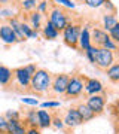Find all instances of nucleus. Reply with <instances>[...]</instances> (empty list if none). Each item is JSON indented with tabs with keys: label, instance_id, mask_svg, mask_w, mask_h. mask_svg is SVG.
<instances>
[{
	"label": "nucleus",
	"instance_id": "42",
	"mask_svg": "<svg viewBox=\"0 0 119 134\" xmlns=\"http://www.w3.org/2000/svg\"><path fill=\"white\" fill-rule=\"evenodd\" d=\"M76 2H81V3H83V2H85V0H76Z\"/></svg>",
	"mask_w": 119,
	"mask_h": 134
},
{
	"label": "nucleus",
	"instance_id": "21",
	"mask_svg": "<svg viewBox=\"0 0 119 134\" xmlns=\"http://www.w3.org/2000/svg\"><path fill=\"white\" fill-rule=\"evenodd\" d=\"M10 81H12V69L0 64V86L6 88L10 83Z\"/></svg>",
	"mask_w": 119,
	"mask_h": 134
},
{
	"label": "nucleus",
	"instance_id": "25",
	"mask_svg": "<svg viewBox=\"0 0 119 134\" xmlns=\"http://www.w3.org/2000/svg\"><path fill=\"white\" fill-rule=\"evenodd\" d=\"M21 30H22V34L25 39H33L39 36V31H34L27 21H21Z\"/></svg>",
	"mask_w": 119,
	"mask_h": 134
},
{
	"label": "nucleus",
	"instance_id": "23",
	"mask_svg": "<svg viewBox=\"0 0 119 134\" xmlns=\"http://www.w3.org/2000/svg\"><path fill=\"white\" fill-rule=\"evenodd\" d=\"M106 75H107V77H109L110 82H113V83H119V61L118 63H113V64L106 70Z\"/></svg>",
	"mask_w": 119,
	"mask_h": 134
},
{
	"label": "nucleus",
	"instance_id": "8",
	"mask_svg": "<svg viewBox=\"0 0 119 134\" xmlns=\"http://www.w3.org/2000/svg\"><path fill=\"white\" fill-rule=\"evenodd\" d=\"M63 119H64V124H66L67 131H73V130L79 127V125L83 124L82 121V116L79 115V112L76 110V107H69V109L63 113Z\"/></svg>",
	"mask_w": 119,
	"mask_h": 134
},
{
	"label": "nucleus",
	"instance_id": "33",
	"mask_svg": "<svg viewBox=\"0 0 119 134\" xmlns=\"http://www.w3.org/2000/svg\"><path fill=\"white\" fill-rule=\"evenodd\" d=\"M95 52H97V46H92V45H91V48L88 49V51H85V55H86V58L89 60V63H91V64H94V60H95Z\"/></svg>",
	"mask_w": 119,
	"mask_h": 134
},
{
	"label": "nucleus",
	"instance_id": "24",
	"mask_svg": "<svg viewBox=\"0 0 119 134\" xmlns=\"http://www.w3.org/2000/svg\"><path fill=\"white\" fill-rule=\"evenodd\" d=\"M37 3L39 0H22L21 2V12H25V14H30V12H33V10H37Z\"/></svg>",
	"mask_w": 119,
	"mask_h": 134
},
{
	"label": "nucleus",
	"instance_id": "11",
	"mask_svg": "<svg viewBox=\"0 0 119 134\" xmlns=\"http://www.w3.org/2000/svg\"><path fill=\"white\" fill-rule=\"evenodd\" d=\"M107 37H109V33L106 30H103L101 27H97V25H92V29H91V45L92 46L101 48Z\"/></svg>",
	"mask_w": 119,
	"mask_h": 134
},
{
	"label": "nucleus",
	"instance_id": "20",
	"mask_svg": "<svg viewBox=\"0 0 119 134\" xmlns=\"http://www.w3.org/2000/svg\"><path fill=\"white\" fill-rule=\"evenodd\" d=\"M116 23H118L116 15H115V14H107V12H106V14L103 15V18H101V24H103V27H101V29L106 30V31L109 33L110 30L116 25Z\"/></svg>",
	"mask_w": 119,
	"mask_h": 134
},
{
	"label": "nucleus",
	"instance_id": "10",
	"mask_svg": "<svg viewBox=\"0 0 119 134\" xmlns=\"http://www.w3.org/2000/svg\"><path fill=\"white\" fill-rule=\"evenodd\" d=\"M86 104L91 107V110L94 112L95 115L98 116L104 112V106H106V97L103 94H95V96L86 97Z\"/></svg>",
	"mask_w": 119,
	"mask_h": 134
},
{
	"label": "nucleus",
	"instance_id": "40",
	"mask_svg": "<svg viewBox=\"0 0 119 134\" xmlns=\"http://www.w3.org/2000/svg\"><path fill=\"white\" fill-rule=\"evenodd\" d=\"M12 0H0V6H10Z\"/></svg>",
	"mask_w": 119,
	"mask_h": 134
},
{
	"label": "nucleus",
	"instance_id": "38",
	"mask_svg": "<svg viewBox=\"0 0 119 134\" xmlns=\"http://www.w3.org/2000/svg\"><path fill=\"white\" fill-rule=\"evenodd\" d=\"M25 134H42V133H40V128L39 127H29Z\"/></svg>",
	"mask_w": 119,
	"mask_h": 134
},
{
	"label": "nucleus",
	"instance_id": "19",
	"mask_svg": "<svg viewBox=\"0 0 119 134\" xmlns=\"http://www.w3.org/2000/svg\"><path fill=\"white\" fill-rule=\"evenodd\" d=\"M42 36L46 39V40H55V39L60 36V31L46 19V23H45L43 27H42Z\"/></svg>",
	"mask_w": 119,
	"mask_h": 134
},
{
	"label": "nucleus",
	"instance_id": "27",
	"mask_svg": "<svg viewBox=\"0 0 119 134\" xmlns=\"http://www.w3.org/2000/svg\"><path fill=\"white\" fill-rule=\"evenodd\" d=\"M49 6H51V0H40L37 3V12H40L42 15H48Z\"/></svg>",
	"mask_w": 119,
	"mask_h": 134
},
{
	"label": "nucleus",
	"instance_id": "30",
	"mask_svg": "<svg viewBox=\"0 0 119 134\" xmlns=\"http://www.w3.org/2000/svg\"><path fill=\"white\" fill-rule=\"evenodd\" d=\"M106 0H85L83 3H85L88 8H91V9H98V8H101V6L104 5Z\"/></svg>",
	"mask_w": 119,
	"mask_h": 134
},
{
	"label": "nucleus",
	"instance_id": "3",
	"mask_svg": "<svg viewBox=\"0 0 119 134\" xmlns=\"http://www.w3.org/2000/svg\"><path fill=\"white\" fill-rule=\"evenodd\" d=\"M46 16H48L46 19L60 31V33H63V30L67 27V24L73 21V18H71V15H70V10L66 9V8H63V6H60V5H57L52 0H51L49 12H48Z\"/></svg>",
	"mask_w": 119,
	"mask_h": 134
},
{
	"label": "nucleus",
	"instance_id": "18",
	"mask_svg": "<svg viewBox=\"0 0 119 134\" xmlns=\"http://www.w3.org/2000/svg\"><path fill=\"white\" fill-rule=\"evenodd\" d=\"M39 128H49L52 127V113L48 110H37Z\"/></svg>",
	"mask_w": 119,
	"mask_h": 134
},
{
	"label": "nucleus",
	"instance_id": "12",
	"mask_svg": "<svg viewBox=\"0 0 119 134\" xmlns=\"http://www.w3.org/2000/svg\"><path fill=\"white\" fill-rule=\"evenodd\" d=\"M103 90H104V86H103V83L98 79L85 76V94L88 97L95 96V94H101Z\"/></svg>",
	"mask_w": 119,
	"mask_h": 134
},
{
	"label": "nucleus",
	"instance_id": "17",
	"mask_svg": "<svg viewBox=\"0 0 119 134\" xmlns=\"http://www.w3.org/2000/svg\"><path fill=\"white\" fill-rule=\"evenodd\" d=\"M22 121L24 124L29 127H39L37 121V110L36 109H25V112L22 113Z\"/></svg>",
	"mask_w": 119,
	"mask_h": 134
},
{
	"label": "nucleus",
	"instance_id": "22",
	"mask_svg": "<svg viewBox=\"0 0 119 134\" xmlns=\"http://www.w3.org/2000/svg\"><path fill=\"white\" fill-rule=\"evenodd\" d=\"M52 113V127L57 130H61V131H66V133H69L66 128V124H64V119H63V113L61 112H51Z\"/></svg>",
	"mask_w": 119,
	"mask_h": 134
},
{
	"label": "nucleus",
	"instance_id": "1",
	"mask_svg": "<svg viewBox=\"0 0 119 134\" xmlns=\"http://www.w3.org/2000/svg\"><path fill=\"white\" fill-rule=\"evenodd\" d=\"M30 83H31V75L27 72L25 66L16 67L12 70V81L5 88V91H10L15 94H30Z\"/></svg>",
	"mask_w": 119,
	"mask_h": 134
},
{
	"label": "nucleus",
	"instance_id": "26",
	"mask_svg": "<svg viewBox=\"0 0 119 134\" xmlns=\"http://www.w3.org/2000/svg\"><path fill=\"white\" fill-rule=\"evenodd\" d=\"M16 15L18 14L12 9V6H0V18H5L8 21L9 18H14Z\"/></svg>",
	"mask_w": 119,
	"mask_h": 134
},
{
	"label": "nucleus",
	"instance_id": "16",
	"mask_svg": "<svg viewBox=\"0 0 119 134\" xmlns=\"http://www.w3.org/2000/svg\"><path fill=\"white\" fill-rule=\"evenodd\" d=\"M27 23L31 25V29L34 31H42V27H43V15L37 10H33V12H30L27 14Z\"/></svg>",
	"mask_w": 119,
	"mask_h": 134
},
{
	"label": "nucleus",
	"instance_id": "13",
	"mask_svg": "<svg viewBox=\"0 0 119 134\" xmlns=\"http://www.w3.org/2000/svg\"><path fill=\"white\" fill-rule=\"evenodd\" d=\"M91 24L82 25L81 36H79V51H88L91 48Z\"/></svg>",
	"mask_w": 119,
	"mask_h": 134
},
{
	"label": "nucleus",
	"instance_id": "7",
	"mask_svg": "<svg viewBox=\"0 0 119 134\" xmlns=\"http://www.w3.org/2000/svg\"><path fill=\"white\" fill-rule=\"evenodd\" d=\"M113 63H115V52H112V51H109L106 48H97L95 60L92 66H95L101 72H106Z\"/></svg>",
	"mask_w": 119,
	"mask_h": 134
},
{
	"label": "nucleus",
	"instance_id": "9",
	"mask_svg": "<svg viewBox=\"0 0 119 134\" xmlns=\"http://www.w3.org/2000/svg\"><path fill=\"white\" fill-rule=\"evenodd\" d=\"M0 40L5 42L6 45H15V43L19 42L18 36L15 34L12 27L8 24V21H2L0 23Z\"/></svg>",
	"mask_w": 119,
	"mask_h": 134
},
{
	"label": "nucleus",
	"instance_id": "4",
	"mask_svg": "<svg viewBox=\"0 0 119 134\" xmlns=\"http://www.w3.org/2000/svg\"><path fill=\"white\" fill-rule=\"evenodd\" d=\"M85 92V75H70V79H69V83H67L66 92L63 98L64 100H75V98H79Z\"/></svg>",
	"mask_w": 119,
	"mask_h": 134
},
{
	"label": "nucleus",
	"instance_id": "37",
	"mask_svg": "<svg viewBox=\"0 0 119 134\" xmlns=\"http://www.w3.org/2000/svg\"><path fill=\"white\" fill-rule=\"evenodd\" d=\"M21 101L25 103V104H29V106H39V100L37 98H31V97H22Z\"/></svg>",
	"mask_w": 119,
	"mask_h": 134
},
{
	"label": "nucleus",
	"instance_id": "29",
	"mask_svg": "<svg viewBox=\"0 0 119 134\" xmlns=\"http://www.w3.org/2000/svg\"><path fill=\"white\" fill-rule=\"evenodd\" d=\"M109 36H110V39H112L116 45H119V21L116 23V25H115L113 29L109 31Z\"/></svg>",
	"mask_w": 119,
	"mask_h": 134
},
{
	"label": "nucleus",
	"instance_id": "15",
	"mask_svg": "<svg viewBox=\"0 0 119 134\" xmlns=\"http://www.w3.org/2000/svg\"><path fill=\"white\" fill-rule=\"evenodd\" d=\"M75 107H76V110L79 112V115L82 116V121H83V122H89V121H92L95 116H97L94 112L91 110L89 106L86 104V101H79Z\"/></svg>",
	"mask_w": 119,
	"mask_h": 134
},
{
	"label": "nucleus",
	"instance_id": "35",
	"mask_svg": "<svg viewBox=\"0 0 119 134\" xmlns=\"http://www.w3.org/2000/svg\"><path fill=\"white\" fill-rule=\"evenodd\" d=\"M0 134H8V119L5 115H0Z\"/></svg>",
	"mask_w": 119,
	"mask_h": 134
},
{
	"label": "nucleus",
	"instance_id": "2",
	"mask_svg": "<svg viewBox=\"0 0 119 134\" xmlns=\"http://www.w3.org/2000/svg\"><path fill=\"white\" fill-rule=\"evenodd\" d=\"M52 82V73L48 72L46 69H37L34 75L31 76V83H30V94L34 96H48L49 88Z\"/></svg>",
	"mask_w": 119,
	"mask_h": 134
},
{
	"label": "nucleus",
	"instance_id": "41",
	"mask_svg": "<svg viewBox=\"0 0 119 134\" xmlns=\"http://www.w3.org/2000/svg\"><path fill=\"white\" fill-rule=\"evenodd\" d=\"M115 103H116V106H118V109H119V100H116Z\"/></svg>",
	"mask_w": 119,
	"mask_h": 134
},
{
	"label": "nucleus",
	"instance_id": "36",
	"mask_svg": "<svg viewBox=\"0 0 119 134\" xmlns=\"http://www.w3.org/2000/svg\"><path fill=\"white\" fill-rule=\"evenodd\" d=\"M106 8V10H107V14H115L116 15V12H118V9H116V6L112 3V0H106L104 5H103Z\"/></svg>",
	"mask_w": 119,
	"mask_h": 134
},
{
	"label": "nucleus",
	"instance_id": "14",
	"mask_svg": "<svg viewBox=\"0 0 119 134\" xmlns=\"http://www.w3.org/2000/svg\"><path fill=\"white\" fill-rule=\"evenodd\" d=\"M27 125L21 119H8V134H25Z\"/></svg>",
	"mask_w": 119,
	"mask_h": 134
},
{
	"label": "nucleus",
	"instance_id": "31",
	"mask_svg": "<svg viewBox=\"0 0 119 134\" xmlns=\"http://www.w3.org/2000/svg\"><path fill=\"white\" fill-rule=\"evenodd\" d=\"M5 118L6 119H21L22 118V113L18 112V110H8L5 113Z\"/></svg>",
	"mask_w": 119,
	"mask_h": 134
},
{
	"label": "nucleus",
	"instance_id": "6",
	"mask_svg": "<svg viewBox=\"0 0 119 134\" xmlns=\"http://www.w3.org/2000/svg\"><path fill=\"white\" fill-rule=\"evenodd\" d=\"M70 75L67 73H58V75H52V82H51V88L48 92L49 98H55V97H63L66 92L67 83H69Z\"/></svg>",
	"mask_w": 119,
	"mask_h": 134
},
{
	"label": "nucleus",
	"instance_id": "32",
	"mask_svg": "<svg viewBox=\"0 0 119 134\" xmlns=\"http://www.w3.org/2000/svg\"><path fill=\"white\" fill-rule=\"evenodd\" d=\"M55 3L60 6H63V8H66V9L71 10V9H75L76 8V5L71 2V0H55Z\"/></svg>",
	"mask_w": 119,
	"mask_h": 134
},
{
	"label": "nucleus",
	"instance_id": "39",
	"mask_svg": "<svg viewBox=\"0 0 119 134\" xmlns=\"http://www.w3.org/2000/svg\"><path fill=\"white\" fill-rule=\"evenodd\" d=\"M25 69H27V72H29L30 75H31V76H33V75H34V72L37 70V67H36V64H27V66H25Z\"/></svg>",
	"mask_w": 119,
	"mask_h": 134
},
{
	"label": "nucleus",
	"instance_id": "28",
	"mask_svg": "<svg viewBox=\"0 0 119 134\" xmlns=\"http://www.w3.org/2000/svg\"><path fill=\"white\" fill-rule=\"evenodd\" d=\"M101 48H106V49H109V51H112V52H115V51H118L119 49V45H116V43L110 39V36L104 40V43H103V46Z\"/></svg>",
	"mask_w": 119,
	"mask_h": 134
},
{
	"label": "nucleus",
	"instance_id": "5",
	"mask_svg": "<svg viewBox=\"0 0 119 134\" xmlns=\"http://www.w3.org/2000/svg\"><path fill=\"white\" fill-rule=\"evenodd\" d=\"M81 30H82V21H71L67 24V27L63 30V39L64 43L67 46H70L73 49H79V36H81Z\"/></svg>",
	"mask_w": 119,
	"mask_h": 134
},
{
	"label": "nucleus",
	"instance_id": "34",
	"mask_svg": "<svg viewBox=\"0 0 119 134\" xmlns=\"http://www.w3.org/2000/svg\"><path fill=\"white\" fill-rule=\"evenodd\" d=\"M43 107V109H58V107H60V101H43L42 104H40Z\"/></svg>",
	"mask_w": 119,
	"mask_h": 134
}]
</instances>
